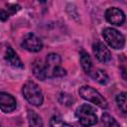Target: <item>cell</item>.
I'll return each instance as SVG.
<instances>
[{
    "label": "cell",
    "instance_id": "cell-1",
    "mask_svg": "<svg viewBox=\"0 0 127 127\" xmlns=\"http://www.w3.org/2000/svg\"><path fill=\"white\" fill-rule=\"evenodd\" d=\"M61 58L58 54H49L46 59V72L47 77H63L66 74L64 68L61 66Z\"/></svg>",
    "mask_w": 127,
    "mask_h": 127
},
{
    "label": "cell",
    "instance_id": "cell-2",
    "mask_svg": "<svg viewBox=\"0 0 127 127\" xmlns=\"http://www.w3.org/2000/svg\"><path fill=\"white\" fill-rule=\"evenodd\" d=\"M75 116L83 126H92L97 123V115L92 106L88 104H82L75 110Z\"/></svg>",
    "mask_w": 127,
    "mask_h": 127
},
{
    "label": "cell",
    "instance_id": "cell-3",
    "mask_svg": "<svg viewBox=\"0 0 127 127\" xmlns=\"http://www.w3.org/2000/svg\"><path fill=\"white\" fill-rule=\"evenodd\" d=\"M24 97L35 106H40L43 103V93L41 88L34 81H28L23 86Z\"/></svg>",
    "mask_w": 127,
    "mask_h": 127
},
{
    "label": "cell",
    "instance_id": "cell-4",
    "mask_svg": "<svg viewBox=\"0 0 127 127\" xmlns=\"http://www.w3.org/2000/svg\"><path fill=\"white\" fill-rule=\"evenodd\" d=\"M102 36L105 42L115 50L123 49L125 45V37L113 28H105L102 31Z\"/></svg>",
    "mask_w": 127,
    "mask_h": 127
},
{
    "label": "cell",
    "instance_id": "cell-5",
    "mask_svg": "<svg viewBox=\"0 0 127 127\" xmlns=\"http://www.w3.org/2000/svg\"><path fill=\"white\" fill-rule=\"evenodd\" d=\"M79 95L83 99H85L89 102H92L101 108H107V101L105 100V98L97 90H95L94 88H92L90 86L84 85V86L80 87Z\"/></svg>",
    "mask_w": 127,
    "mask_h": 127
},
{
    "label": "cell",
    "instance_id": "cell-6",
    "mask_svg": "<svg viewBox=\"0 0 127 127\" xmlns=\"http://www.w3.org/2000/svg\"><path fill=\"white\" fill-rule=\"evenodd\" d=\"M22 47L24 49H26L27 51H29V52L36 53V52H39V51L42 50L43 42L36 35H34L32 33H29L24 37L23 42H22Z\"/></svg>",
    "mask_w": 127,
    "mask_h": 127
},
{
    "label": "cell",
    "instance_id": "cell-7",
    "mask_svg": "<svg viewBox=\"0 0 127 127\" xmlns=\"http://www.w3.org/2000/svg\"><path fill=\"white\" fill-rule=\"evenodd\" d=\"M105 18L110 24L115 25V26H120L125 21V15H124L123 11L120 10L119 8H115V7H112V8H109L106 10Z\"/></svg>",
    "mask_w": 127,
    "mask_h": 127
},
{
    "label": "cell",
    "instance_id": "cell-8",
    "mask_svg": "<svg viewBox=\"0 0 127 127\" xmlns=\"http://www.w3.org/2000/svg\"><path fill=\"white\" fill-rule=\"evenodd\" d=\"M93 53L96 59L101 63H108L111 60V53L109 49L101 42H96L92 46Z\"/></svg>",
    "mask_w": 127,
    "mask_h": 127
},
{
    "label": "cell",
    "instance_id": "cell-9",
    "mask_svg": "<svg viewBox=\"0 0 127 127\" xmlns=\"http://www.w3.org/2000/svg\"><path fill=\"white\" fill-rule=\"evenodd\" d=\"M15 108L16 99L9 93L0 92V109L5 113H9L15 110Z\"/></svg>",
    "mask_w": 127,
    "mask_h": 127
},
{
    "label": "cell",
    "instance_id": "cell-10",
    "mask_svg": "<svg viewBox=\"0 0 127 127\" xmlns=\"http://www.w3.org/2000/svg\"><path fill=\"white\" fill-rule=\"evenodd\" d=\"M4 59L13 67H16V68H23L24 67L23 63L21 62V60L19 59V57L17 56V54L14 52V50L11 47L6 48V51L4 54Z\"/></svg>",
    "mask_w": 127,
    "mask_h": 127
},
{
    "label": "cell",
    "instance_id": "cell-11",
    "mask_svg": "<svg viewBox=\"0 0 127 127\" xmlns=\"http://www.w3.org/2000/svg\"><path fill=\"white\" fill-rule=\"evenodd\" d=\"M32 69H33L34 75H35L38 79H40V80H45V79H46V77H47L46 66H45V64H44L41 61H39V60L35 61L34 64H33Z\"/></svg>",
    "mask_w": 127,
    "mask_h": 127
},
{
    "label": "cell",
    "instance_id": "cell-12",
    "mask_svg": "<svg viewBox=\"0 0 127 127\" xmlns=\"http://www.w3.org/2000/svg\"><path fill=\"white\" fill-rule=\"evenodd\" d=\"M88 73L95 81H97L100 84H106L108 82V75L102 69H94L92 71H89Z\"/></svg>",
    "mask_w": 127,
    "mask_h": 127
},
{
    "label": "cell",
    "instance_id": "cell-13",
    "mask_svg": "<svg viewBox=\"0 0 127 127\" xmlns=\"http://www.w3.org/2000/svg\"><path fill=\"white\" fill-rule=\"evenodd\" d=\"M80 64H81V67L83 68V70L88 73L90 71V68H91V59L89 57V55L84 52V51H81L80 53Z\"/></svg>",
    "mask_w": 127,
    "mask_h": 127
},
{
    "label": "cell",
    "instance_id": "cell-14",
    "mask_svg": "<svg viewBox=\"0 0 127 127\" xmlns=\"http://www.w3.org/2000/svg\"><path fill=\"white\" fill-rule=\"evenodd\" d=\"M28 120H29V124L31 126L40 127V126H43L44 125V123H43L42 118L40 117V115L37 114L33 110H28Z\"/></svg>",
    "mask_w": 127,
    "mask_h": 127
},
{
    "label": "cell",
    "instance_id": "cell-15",
    "mask_svg": "<svg viewBox=\"0 0 127 127\" xmlns=\"http://www.w3.org/2000/svg\"><path fill=\"white\" fill-rule=\"evenodd\" d=\"M116 102H117V105L120 108V110L123 113H126L127 112V107H126L127 103H126V93L125 92H122L116 96Z\"/></svg>",
    "mask_w": 127,
    "mask_h": 127
},
{
    "label": "cell",
    "instance_id": "cell-16",
    "mask_svg": "<svg viewBox=\"0 0 127 127\" xmlns=\"http://www.w3.org/2000/svg\"><path fill=\"white\" fill-rule=\"evenodd\" d=\"M101 122H102L103 125H105L107 127H113V126L114 127H119V124L115 121V119L112 116H110L109 114H107V113H104L102 115Z\"/></svg>",
    "mask_w": 127,
    "mask_h": 127
},
{
    "label": "cell",
    "instance_id": "cell-17",
    "mask_svg": "<svg viewBox=\"0 0 127 127\" xmlns=\"http://www.w3.org/2000/svg\"><path fill=\"white\" fill-rule=\"evenodd\" d=\"M59 101L64 104V105H66V106H70L73 104L74 102V99L73 97L68 94V93H65V92H62L60 95H59Z\"/></svg>",
    "mask_w": 127,
    "mask_h": 127
},
{
    "label": "cell",
    "instance_id": "cell-18",
    "mask_svg": "<svg viewBox=\"0 0 127 127\" xmlns=\"http://www.w3.org/2000/svg\"><path fill=\"white\" fill-rule=\"evenodd\" d=\"M50 125H51V126H56V127H60V126H66V127H69V126H70L69 124L64 122V121L61 119V117H59V116H53L52 119H51V121H50Z\"/></svg>",
    "mask_w": 127,
    "mask_h": 127
},
{
    "label": "cell",
    "instance_id": "cell-19",
    "mask_svg": "<svg viewBox=\"0 0 127 127\" xmlns=\"http://www.w3.org/2000/svg\"><path fill=\"white\" fill-rule=\"evenodd\" d=\"M9 18V13H7L5 10L0 9V20L1 21H6Z\"/></svg>",
    "mask_w": 127,
    "mask_h": 127
},
{
    "label": "cell",
    "instance_id": "cell-20",
    "mask_svg": "<svg viewBox=\"0 0 127 127\" xmlns=\"http://www.w3.org/2000/svg\"><path fill=\"white\" fill-rule=\"evenodd\" d=\"M8 10L11 11L12 14H14L15 12H17L18 10H20V6L19 5H8Z\"/></svg>",
    "mask_w": 127,
    "mask_h": 127
},
{
    "label": "cell",
    "instance_id": "cell-21",
    "mask_svg": "<svg viewBox=\"0 0 127 127\" xmlns=\"http://www.w3.org/2000/svg\"><path fill=\"white\" fill-rule=\"evenodd\" d=\"M38 1H39V2H41V3H45L47 0H38Z\"/></svg>",
    "mask_w": 127,
    "mask_h": 127
}]
</instances>
